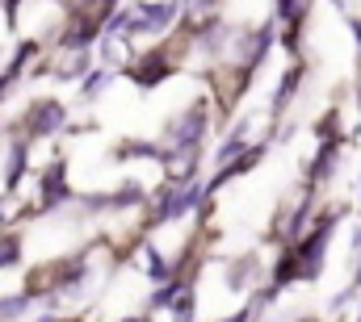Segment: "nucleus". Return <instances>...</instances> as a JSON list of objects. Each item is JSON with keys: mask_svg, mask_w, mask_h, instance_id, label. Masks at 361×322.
Segmentation results:
<instances>
[{"mask_svg": "<svg viewBox=\"0 0 361 322\" xmlns=\"http://www.w3.org/2000/svg\"><path fill=\"white\" fill-rule=\"evenodd\" d=\"M210 134V101H193L189 109H180L177 117H169L160 151H202V139Z\"/></svg>", "mask_w": 361, "mask_h": 322, "instance_id": "obj_1", "label": "nucleus"}, {"mask_svg": "<svg viewBox=\"0 0 361 322\" xmlns=\"http://www.w3.org/2000/svg\"><path fill=\"white\" fill-rule=\"evenodd\" d=\"M114 4H85V8H68V21L55 34V46L63 51H89L92 42L101 38V25L109 17Z\"/></svg>", "mask_w": 361, "mask_h": 322, "instance_id": "obj_2", "label": "nucleus"}, {"mask_svg": "<svg viewBox=\"0 0 361 322\" xmlns=\"http://www.w3.org/2000/svg\"><path fill=\"white\" fill-rule=\"evenodd\" d=\"M63 130H68V105L55 101V96H38V101L21 113V122H17V134H21L25 143L55 139V134H63Z\"/></svg>", "mask_w": 361, "mask_h": 322, "instance_id": "obj_3", "label": "nucleus"}, {"mask_svg": "<svg viewBox=\"0 0 361 322\" xmlns=\"http://www.w3.org/2000/svg\"><path fill=\"white\" fill-rule=\"evenodd\" d=\"M72 201H76V188L68 184V160L55 155V160L42 167V176H38V201L30 210L34 214H55V210H63Z\"/></svg>", "mask_w": 361, "mask_h": 322, "instance_id": "obj_4", "label": "nucleus"}, {"mask_svg": "<svg viewBox=\"0 0 361 322\" xmlns=\"http://www.w3.org/2000/svg\"><path fill=\"white\" fill-rule=\"evenodd\" d=\"M223 276H227V289H235V293H257V289H265V264L257 259V255H231L227 259V268H223Z\"/></svg>", "mask_w": 361, "mask_h": 322, "instance_id": "obj_5", "label": "nucleus"}, {"mask_svg": "<svg viewBox=\"0 0 361 322\" xmlns=\"http://www.w3.org/2000/svg\"><path fill=\"white\" fill-rule=\"evenodd\" d=\"M30 147H34V143H25L21 134H8V143H4V155H0L4 193H17V184L25 180V172H30Z\"/></svg>", "mask_w": 361, "mask_h": 322, "instance_id": "obj_6", "label": "nucleus"}, {"mask_svg": "<svg viewBox=\"0 0 361 322\" xmlns=\"http://www.w3.org/2000/svg\"><path fill=\"white\" fill-rule=\"evenodd\" d=\"M349 143L341 139V143H319L315 147V155H311V163H307V188H319V184H328L332 176H336V167H341V151H345Z\"/></svg>", "mask_w": 361, "mask_h": 322, "instance_id": "obj_7", "label": "nucleus"}, {"mask_svg": "<svg viewBox=\"0 0 361 322\" xmlns=\"http://www.w3.org/2000/svg\"><path fill=\"white\" fill-rule=\"evenodd\" d=\"M130 259H135V268H139V272H147V281H156V285L173 281V268H169L164 251H160L152 239H135V247H130Z\"/></svg>", "mask_w": 361, "mask_h": 322, "instance_id": "obj_8", "label": "nucleus"}, {"mask_svg": "<svg viewBox=\"0 0 361 322\" xmlns=\"http://www.w3.org/2000/svg\"><path fill=\"white\" fill-rule=\"evenodd\" d=\"M302 80H307V59H294V63L286 67V76L277 80V88H273V101H269V113H273V117H281V113L294 105V96H298Z\"/></svg>", "mask_w": 361, "mask_h": 322, "instance_id": "obj_9", "label": "nucleus"}, {"mask_svg": "<svg viewBox=\"0 0 361 322\" xmlns=\"http://www.w3.org/2000/svg\"><path fill=\"white\" fill-rule=\"evenodd\" d=\"M197 167H202V151H164L160 155L164 184H189V180H197Z\"/></svg>", "mask_w": 361, "mask_h": 322, "instance_id": "obj_10", "label": "nucleus"}, {"mask_svg": "<svg viewBox=\"0 0 361 322\" xmlns=\"http://www.w3.org/2000/svg\"><path fill=\"white\" fill-rule=\"evenodd\" d=\"M97 51H101V55H97V59H101V67H105V72H114V76H118V72H126V67H130V59H135V42H126V38H109V34H101V38H97Z\"/></svg>", "mask_w": 361, "mask_h": 322, "instance_id": "obj_11", "label": "nucleus"}, {"mask_svg": "<svg viewBox=\"0 0 361 322\" xmlns=\"http://www.w3.org/2000/svg\"><path fill=\"white\" fill-rule=\"evenodd\" d=\"M34 306H38V302H34L25 289H17V293H4V297H0V322H21L30 310H34Z\"/></svg>", "mask_w": 361, "mask_h": 322, "instance_id": "obj_12", "label": "nucleus"}, {"mask_svg": "<svg viewBox=\"0 0 361 322\" xmlns=\"http://www.w3.org/2000/svg\"><path fill=\"white\" fill-rule=\"evenodd\" d=\"M21 235H13V231H0V272L4 268H17L21 264Z\"/></svg>", "mask_w": 361, "mask_h": 322, "instance_id": "obj_13", "label": "nucleus"}, {"mask_svg": "<svg viewBox=\"0 0 361 322\" xmlns=\"http://www.w3.org/2000/svg\"><path fill=\"white\" fill-rule=\"evenodd\" d=\"M114 80V72H105V67H92L89 76H85V80H80V96H85V101H92V96H101V92H105V84Z\"/></svg>", "mask_w": 361, "mask_h": 322, "instance_id": "obj_14", "label": "nucleus"}, {"mask_svg": "<svg viewBox=\"0 0 361 322\" xmlns=\"http://www.w3.org/2000/svg\"><path fill=\"white\" fill-rule=\"evenodd\" d=\"M63 322H85V318H63Z\"/></svg>", "mask_w": 361, "mask_h": 322, "instance_id": "obj_15", "label": "nucleus"}]
</instances>
